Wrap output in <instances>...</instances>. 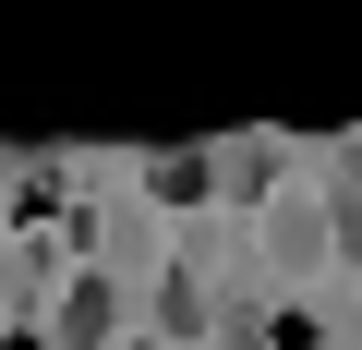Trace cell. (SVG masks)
<instances>
[{"label":"cell","instance_id":"1","mask_svg":"<svg viewBox=\"0 0 362 350\" xmlns=\"http://www.w3.org/2000/svg\"><path fill=\"white\" fill-rule=\"evenodd\" d=\"M145 194H157V206H194V194H206V157H194V145H157V157H145Z\"/></svg>","mask_w":362,"mask_h":350},{"label":"cell","instance_id":"2","mask_svg":"<svg viewBox=\"0 0 362 350\" xmlns=\"http://www.w3.org/2000/svg\"><path fill=\"white\" fill-rule=\"evenodd\" d=\"M109 314H121V302H109V290H97V278H85V290H73V302H61V338H73V350H97V338H109Z\"/></svg>","mask_w":362,"mask_h":350}]
</instances>
